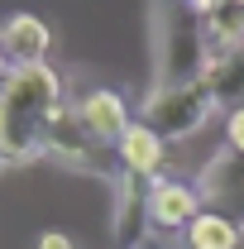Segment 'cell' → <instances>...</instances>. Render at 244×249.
Instances as JSON below:
<instances>
[{
  "label": "cell",
  "instance_id": "8fae6325",
  "mask_svg": "<svg viewBox=\"0 0 244 249\" xmlns=\"http://www.w3.org/2000/svg\"><path fill=\"white\" fill-rule=\"evenodd\" d=\"M5 168H10V163H5V154H0V173H5Z\"/></svg>",
  "mask_w": 244,
  "mask_h": 249
},
{
  "label": "cell",
  "instance_id": "52a82bcc",
  "mask_svg": "<svg viewBox=\"0 0 244 249\" xmlns=\"http://www.w3.org/2000/svg\"><path fill=\"white\" fill-rule=\"evenodd\" d=\"M244 245V225L230 211L206 206L201 216L187 225V249H240Z\"/></svg>",
  "mask_w": 244,
  "mask_h": 249
},
{
  "label": "cell",
  "instance_id": "8992f818",
  "mask_svg": "<svg viewBox=\"0 0 244 249\" xmlns=\"http://www.w3.org/2000/svg\"><path fill=\"white\" fill-rule=\"evenodd\" d=\"M72 110H77L82 129L91 134L96 144H120V134L129 129V106H124V96L120 91H105V87L87 91Z\"/></svg>",
  "mask_w": 244,
  "mask_h": 249
},
{
  "label": "cell",
  "instance_id": "7a4b0ae2",
  "mask_svg": "<svg viewBox=\"0 0 244 249\" xmlns=\"http://www.w3.org/2000/svg\"><path fill=\"white\" fill-rule=\"evenodd\" d=\"M215 110V96L201 77H182V82H168L144 101V124L158 129L163 139H187L196 134L206 115Z\"/></svg>",
  "mask_w": 244,
  "mask_h": 249
},
{
  "label": "cell",
  "instance_id": "277c9868",
  "mask_svg": "<svg viewBox=\"0 0 244 249\" xmlns=\"http://www.w3.org/2000/svg\"><path fill=\"white\" fill-rule=\"evenodd\" d=\"M115 158H120V173L124 178H158L163 173V163H168V139L149 129L144 120H129V129L120 134V144H115Z\"/></svg>",
  "mask_w": 244,
  "mask_h": 249
},
{
  "label": "cell",
  "instance_id": "9c48e42d",
  "mask_svg": "<svg viewBox=\"0 0 244 249\" xmlns=\"http://www.w3.org/2000/svg\"><path fill=\"white\" fill-rule=\"evenodd\" d=\"M34 249H77V245H72V240H67L62 230H43V235H38V245H34Z\"/></svg>",
  "mask_w": 244,
  "mask_h": 249
},
{
  "label": "cell",
  "instance_id": "5b68a950",
  "mask_svg": "<svg viewBox=\"0 0 244 249\" xmlns=\"http://www.w3.org/2000/svg\"><path fill=\"white\" fill-rule=\"evenodd\" d=\"M48 43H53V34H48V24L38 15H10L0 24V53H5L10 72L15 67H38L48 58Z\"/></svg>",
  "mask_w": 244,
  "mask_h": 249
},
{
  "label": "cell",
  "instance_id": "30bf717a",
  "mask_svg": "<svg viewBox=\"0 0 244 249\" xmlns=\"http://www.w3.org/2000/svg\"><path fill=\"white\" fill-rule=\"evenodd\" d=\"M0 72H10V67H5V53H0Z\"/></svg>",
  "mask_w": 244,
  "mask_h": 249
},
{
  "label": "cell",
  "instance_id": "3957f363",
  "mask_svg": "<svg viewBox=\"0 0 244 249\" xmlns=\"http://www.w3.org/2000/svg\"><path fill=\"white\" fill-rule=\"evenodd\" d=\"M201 211H206L201 187L177 182V178H153V187H149V225L153 230H187Z\"/></svg>",
  "mask_w": 244,
  "mask_h": 249
},
{
  "label": "cell",
  "instance_id": "6da1fadb",
  "mask_svg": "<svg viewBox=\"0 0 244 249\" xmlns=\"http://www.w3.org/2000/svg\"><path fill=\"white\" fill-rule=\"evenodd\" d=\"M58 110H62V82L48 62L5 72L0 77V154L5 163H29L43 154V134Z\"/></svg>",
  "mask_w": 244,
  "mask_h": 249
},
{
  "label": "cell",
  "instance_id": "ba28073f",
  "mask_svg": "<svg viewBox=\"0 0 244 249\" xmlns=\"http://www.w3.org/2000/svg\"><path fill=\"white\" fill-rule=\"evenodd\" d=\"M225 144H230V154L244 158V101L230 106V115H225Z\"/></svg>",
  "mask_w": 244,
  "mask_h": 249
},
{
  "label": "cell",
  "instance_id": "7c38bea8",
  "mask_svg": "<svg viewBox=\"0 0 244 249\" xmlns=\"http://www.w3.org/2000/svg\"><path fill=\"white\" fill-rule=\"evenodd\" d=\"M225 5H240V10H244V0H225Z\"/></svg>",
  "mask_w": 244,
  "mask_h": 249
}]
</instances>
